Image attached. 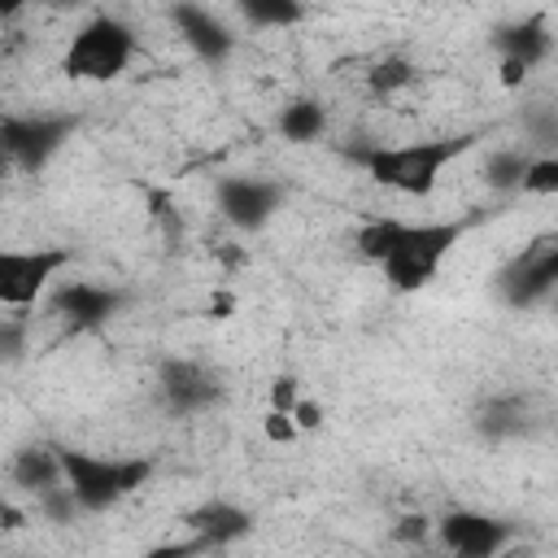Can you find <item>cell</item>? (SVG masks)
Segmentation results:
<instances>
[{
  "label": "cell",
  "mask_w": 558,
  "mask_h": 558,
  "mask_svg": "<svg viewBox=\"0 0 558 558\" xmlns=\"http://www.w3.org/2000/svg\"><path fill=\"white\" fill-rule=\"evenodd\" d=\"M9 480L31 493V497H44L48 488H61L65 484V466H61V453L57 445H26L13 453L9 462Z\"/></svg>",
  "instance_id": "16"
},
{
  "label": "cell",
  "mask_w": 558,
  "mask_h": 558,
  "mask_svg": "<svg viewBox=\"0 0 558 558\" xmlns=\"http://www.w3.org/2000/svg\"><path fill=\"white\" fill-rule=\"evenodd\" d=\"M209 554V545L201 541V536H183V541H166V545H153L148 554H140V558H205Z\"/></svg>",
  "instance_id": "28"
},
{
  "label": "cell",
  "mask_w": 558,
  "mask_h": 558,
  "mask_svg": "<svg viewBox=\"0 0 558 558\" xmlns=\"http://www.w3.org/2000/svg\"><path fill=\"white\" fill-rule=\"evenodd\" d=\"M523 192L527 196H558V153L532 157V166L523 174Z\"/></svg>",
  "instance_id": "23"
},
{
  "label": "cell",
  "mask_w": 558,
  "mask_h": 558,
  "mask_svg": "<svg viewBox=\"0 0 558 558\" xmlns=\"http://www.w3.org/2000/svg\"><path fill=\"white\" fill-rule=\"evenodd\" d=\"M61 466H65V484L74 493V501L83 506V514H105L113 510L122 497L140 493L153 480V458H105V453H87V449H70L57 445Z\"/></svg>",
  "instance_id": "2"
},
{
  "label": "cell",
  "mask_w": 558,
  "mask_h": 558,
  "mask_svg": "<svg viewBox=\"0 0 558 558\" xmlns=\"http://www.w3.org/2000/svg\"><path fill=\"white\" fill-rule=\"evenodd\" d=\"M22 349H26V310H9L0 318V353H4V366H17L22 362Z\"/></svg>",
  "instance_id": "24"
},
{
  "label": "cell",
  "mask_w": 558,
  "mask_h": 558,
  "mask_svg": "<svg viewBox=\"0 0 558 558\" xmlns=\"http://www.w3.org/2000/svg\"><path fill=\"white\" fill-rule=\"evenodd\" d=\"M527 74H532V70H527L523 61H514V57H501V61H497V83H501L506 92L523 87V83H527Z\"/></svg>",
  "instance_id": "30"
},
{
  "label": "cell",
  "mask_w": 558,
  "mask_h": 558,
  "mask_svg": "<svg viewBox=\"0 0 558 558\" xmlns=\"http://www.w3.org/2000/svg\"><path fill=\"white\" fill-rule=\"evenodd\" d=\"M70 262H74V248L70 244L4 248L0 253V305L4 310H31Z\"/></svg>",
  "instance_id": "7"
},
{
  "label": "cell",
  "mask_w": 558,
  "mask_h": 558,
  "mask_svg": "<svg viewBox=\"0 0 558 558\" xmlns=\"http://www.w3.org/2000/svg\"><path fill=\"white\" fill-rule=\"evenodd\" d=\"M35 510H39L48 523H57V527H65V523H74V519L83 514V506L74 501L70 484H61V488H48L44 497H35Z\"/></svg>",
  "instance_id": "22"
},
{
  "label": "cell",
  "mask_w": 558,
  "mask_h": 558,
  "mask_svg": "<svg viewBox=\"0 0 558 558\" xmlns=\"http://www.w3.org/2000/svg\"><path fill=\"white\" fill-rule=\"evenodd\" d=\"M240 17L257 31H288V26L305 22V4L301 0H244Z\"/></svg>",
  "instance_id": "19"
},
{
  "label": "cell",
  "mask_w": 558,
  "mask_h": 558,
  "mask_svg": "<svg viewBox=\"0 0 558 558\" xmlns=\"http://www.w3.org/2000/svg\"><path fill=\"white\" fill-rule=\"evenodd\" d=\"M157 392H161V405L179 418H192V414H209L227 401V384L218 371H209L205 362L196 357H161L157 366Z\"/></svg>",
  "instance_id": "8"
},
{
  "label": "cell",
  "mask_w": 558,
  "mask_h": 558,
  "mask_svg": "<svg viewBox=\"0 0 558 558\" xmlns=\"http://www.w3.org/2000/svg\"><path fill=\"white\" fill-rule=\"evenodd\" d=\"M74 131H78L74 113H4L0 118V148L17 170L39 174L65 148V140Z\"/></svg>",
  "instance_id": "6"
},
{
  "label": "cell",
  "mask_w": 558,
  "mask_h": 558,
  "mask_svg": "<svg viewBox=\"0 0 558 558\" xmlns=\"http://www.w3.org/2000/svg\"><path fill=\"white\" fill-rule=\"evenodd\" d=\"M205 314H209L214 323H222V318H231V314H235V292H227V288H218V292H209V305H205Z\"/></svg>",
  "instance_id": "31"
},
{
  "label": "cell",
  "mask_w": 558,
  "mask_h": 558,
  "mask_svg": "<svg viewBox=\"0 0 558 558\" xmlns=\"http://www.w3.org/2000/svg\"><path fill=\"white\" fill-rule=\"evenodd\" d=\"M497 296L510 310H532L558 296V231H545L536 240H527V248H519L501 270H497Z\"/></svg>",
  "instance_id": "5"
},
{
  "label": "cell",
  "mask_w": 558,
  "mask_h": 558,
  "mask_svg": "<svg viewBox=\"0 0 558 558\" xmlns=\"http://www.w3.org/2000/svg\"><path fill=\"white\" fill-rule=\"evenodd\" d=\"M462 231H466V222H458V218L453 222H405L397 235V248L379 266L384 283L392 292H423L440 275V262L453 253Z\"/></svg>",
  "instance_id": "3"
},
{
  "label": "cell",
  "mask_w": 558,
  "mask_h": 558,
  "mask_svg": "<svg viewBox=\"0 0 558 558\" xmlns=\"http://www.w3.org/2000/svg\"><path fill=\"white\" fill-rule=\"evenodd\" d=\"M266 401H270V410L292 414V410L301 405V379H296V375H275L270 388H266Z\"/></svg>",
  "instance_id": "26"
},
{
  "label": "cell",
  "mask_w": 558,
  "mask_h": 558,
  "mask_svg": "<svg viewBox=\"0 0 558 558\" xmlns=\"http://www.w3.org/2000/svg\"><path fill=\"white\" fill-rule=\"evenodd\" d=\"M493 48H497V57H514V61H523L527 70H536V65L549 57L554 35H549L545 17H519V22H501V26L493 31Z\"/></svg>",
  "instance_id": "15"
},
{
  "label": "cell",
  "mask_w": 558,
  "mask_h": 558,
  "mask_svg": "<svg viewBox=\"0 0 558 558\" xmlns=\"http://www.w3.org/2000/svg\"><path fill=\"white\" fill-rule=\"evenodd\" d=\"M214 205L235 231L253 235L279 214L283 187L275 179H262V174H222L214 183Z\"/></svg>",
  "instance_id": "9"
},
{
  "label": "cell",
  "mask_w": 558,
  "mask_h": 558,
  "mask_svg": "<svg viewBox=\"0 0 558 558\" xmlns=\"http://www.w3.org/2000/svg\"><path fill=\"white\" fill-rule=\"evenodd\" d=\"M0 519H4V532H22L26 527V510L13 506V501H0Z\"/></svg>",
  "instance_id": "32"
},
{
  "label": "cell",
  "mask_w": 558,
  "mask_h": 558,
  "mask_svg": "<svg viewBox=\"0 0 558 558\" xmlns=\"http://www.w3.org/2000/svg\"><path fill=\"white\" fill-rule=\"evenodd\" d=\"M549 305H554V314H558V296H554V301H549Z\"/></svg>",
  "instance_id": "33"
},
{
  "label": "cell",
  "mask_w": 558,
  "mask_h": 558,
  "mask_svg": "<svg viewBox=\"0 0 558 558\" xmlns=\"http://www.w3.org/2000/svg\"><path fill=\"white\" fill-rule=\"evenodd\" d=\"M436 541L449 558H501L514 541V523L484 510H449L436 519Z\"/></svg>",
  "instance_id": "10"
},
{
  "label": "cell",
  "mask_w": 558,
  "mask_h": 558,
  "mask_svg": "<svg viewBox=\"0 0 558 558\" xmlns=\"http://www.w3.org/2000/svg\"><path fill=\"white\" fill-rule=\"evenodd\" d=\"M262 436H266L270 445H296L301 427H296L292 414H283V410H266V414H262Z\"/></svg>",
  "instance_id": "27"
},
{
  "label": "cell",
  "mask_w": 558,
  "mask_h": 558,
  "mask_svg": "<svg viewBox=\"0 0 558 558\" xmlns=\"http://www.w3.org/2000/svg\"><path fill=\"white\" fill-rule=\"evenodd\" d=\"M131 57H135V31L113 13H96L70 39L61 57V74L78 83H109L131 65Z\"/></svg>",
  "instance_id": "4"
},
{
  "label": "cell",
  "mask_w": 558,
  "mask_h": 558,
  "mask_svg": "<svg viewBox=\"0 0 558 558\" xmlns=\"http://www.w3.org/2000/svg\"><path fill=\"white\" fill-rule=\"evenodd\" d=\"M183 523H187V536H201L209 549L235 545V541L253 536V527H257L253 510H244V506H235V501H227V497H209V501L192 506V510L183 514Z\"/></svg>",
  "instance_id": "13"
},
{
  "label": "cell",
  "mask_w": 558,
  "mask_h": 558,
  "mask_svg": "<svg viewBox=\"0 0 558 558\" xmlns=\"http://www.w3.org/2000/svg\"><path fill=\"white\" fill-rule=\"evenodd\" d=\"M414 74H418V65H414L410 57L388 52V57H379V61L366 70V87H371V96H397V92H405V87L414 83Z\"/></svg>",
  "instance_id": "20"
},
{
  "label": "cell",
  "mask_w": 558,
  "mask_h": 558,
  "mask_svg": "<svg viewBox=\"0 0 558 558\" xmlns=\"http://www.w3.org/2000/svg\"><path fill=\"white\" fill-rule=\"evenodd\" d=\"M292 418H296V427H301V432H318V427L327 423V410H323V401L301 397V405L292 410Z\"/></svg>",
  "instance_id": "29"
},
{
  "label": "cell",
  "mask_w": 558,
  "mask_h": 558,
  "mask_svg": "<svg viewBox=\"0 0 558 558\" xmlns=\"http://www.w3.org/2000/svg\"><path fill=\"white\" fill-rule=\"evenodd\" d=\"M397 545H423V541H432L436 536V519L432 514H401L397 523H392V532H388Z\"/></svg>",
  "instance_id": "25"
},
{
  "label": "cell",
  "mask_w": 558,
  "mask_h": 558,
  "mask_svg": "<svg viewBox=\"0 0 558 558\" xmlns=\"http://www.w3.org/2000/svg\"><path fill=\"white\" fill-rule=\"evenodd\" d=\"M126 288H113V283H92V279H61L48 296L52 314L70 327V331H96L105 327L109 318H118L126 310Z\"/></svg>",
  "instance_id": "11"
},
{
  "label": "cell",
  "mask_w": 558,
  "mask_h": 558,
  "mask_svg": "<svg viewBox=\"0 0 558 558\" xmlns=\"http://www.w3.org/2000/svg\"><path fill=\"white\" fill-rule=\"evenodd\" d=\"M527 166H532V153L527 148H493L484 157V170L480 174H484V183L493 192H523Z\"/></svg>",
  "instance_id": "18"
},
{
  "label": "cell",
  "mask_w": 558,
  "mask_h": 558,
  "mask_svg": "<svg viewBox=\"0 0 558 558\" xmlns=\"http://www.w3.org/2000/svg\"><path fill=\"white\" fill-rule=\"evenodd\" d=\"M401 218H371V222H362L357 227V235H353V244H357V253L366 257V262H375V266H384L388 262V253L397 248V235H401Z\"/></svg>",
  "instance_id": "21"
},
{
  "label": "cell",
  "mask_w": 558,
  "mask_h": 558,
  "mask_svg": "<svg viewBox=\"0 0 558 558\" xmlns=\"http://www.w3.org/2000/svg\"><path fill=\"white\" fill-rule=\"evenodd\" d=\"M471 427L488 445H506L532 432V405L519 392H493L471 410Z\"/></svg>",
  "instance_id": "14"
},
{
  "label": "cell",
  "mask_w": 558,
  "mask_h": 558,
  "mask_svg": "<svg viewBox=\"0 0 558 558\" xmlns=\"http://www.w3.org/2000/svg\"><path fill=\"white\" fill-rule=\"evenodd\" d=\"M170 22L179 31V39L192 48L196 61L205 65H227L231 52H235V31L205 4H174L170 9Z\"/></svg>",
  "instance_id": "12"
},
{
  "label": "cell",
  "mask_w": 558,
  "mask_h": 558,
  "mask_svg": "<svg viewBox=\"0 0 558 558\" xmlns=\"http://www.w3.org/2000/svg\"><path fill=\"white\" fill-rule=\"evenodd\" d=\"M275 126H279V135L288 144H314V140L327 135V105L318 96H296V100H288L279 109Z\"/></svg>",
  "instance_id": "17"
},
{
  "label": "cell",
  "mask_w": 558,
  "mask_h": 558,
  "mask_svg": "<svg viewBox=\"0 0 558 558\" xmlns=\"http://www.w3.org/2000/svg\"><path fill=\"white\" fill-rule=\"evenodd\" d=\"M480 135H440V140H414V144H353L344 148L349 161H357L379 187H392L401 196H427L445 166L475 148Z\"/></svg>",
  "instance_id": "1"
}]
</instances>
